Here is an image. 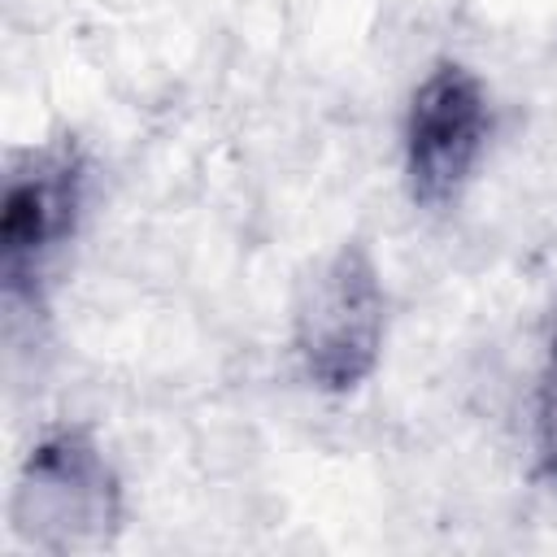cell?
Returning <instances> with one entry per match:
<instances>
[{"label": "cell", "instance_id": "6da1fadb", "mask_svg": "<svg viewBox=\"0 0 557 557\" xmlns=\"http://www.w3.org/2000/svg\"><path fill=\"white\" fill-rule=\"evenodd\" d=\"M9 522L26 548L100 553L122 531V479L87 426L44 431L13 483Z\"/></svg>", "mask_w": 557, "mask_h": 557}, {"label": "cell", "instance_id": "7a4b0ae2", "mask_svg": "<svg viewBox=\"0 0 557 557\" xmlns=\"http://www.w3.org/2000/svg\"><path fill=\"white\" fill-rule=\"evenodd\" d=\"M383 331L387 292L374 252L361 239H344L296 292L292 352L318 392L348 396L374 374Z\"/></svg>", "mask_w": 557, "mask_h": 557}, {"label": "cell", "instance_id": "3957f363", "mask_svg": "<svg viewBox=\"0 0 557 557\" xmlns=\"http://www.w3.org/2000/svg\"><path fill=\"white\" fill-rule=\"evenodd\" d=\"M83 191L87 161L74 139H52L9 161L0 196V278L9 300L39 296V278L78 226Z\"/></svg>", "mask_w": 557, "mask_h": 557}, {"label": "cell", "instance_id": "277c9868", "mask_svg": "<svg viewBox=\"0 0 557 557\" xmlns=\"http://www.w3.org/2000/svg\"><path fill=\"white\" fill-rule=\"evenodd\" d=\"M492 135L483 78L461 61H440L413 87L405 109V187L422 209H444L470 183Z\"/></svg>", "mask_w": 557, "mask_h": 557}, {"label": "cell", "instance_id": "5b68a950", "mask_svg": "<svg viewBox=\"0 0 557 557\" xmlns=\"http://www.w3.org/2000/svg\"><path fill=\"white\" fill-rule=\"evenodd\" d=\"M535 470L540 479L557 492V309L548 313L544 326V352H540V374H535Z\"/></svg>", "mask_w": 557, "mask_h": 557}]
</instances>
